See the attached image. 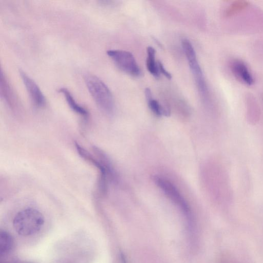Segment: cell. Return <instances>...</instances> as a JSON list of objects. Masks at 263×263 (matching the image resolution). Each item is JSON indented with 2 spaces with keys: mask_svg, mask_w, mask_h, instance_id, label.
<instances>
[{
  "mask_svg": "<svg viewBox=\"0 0 263 263\" xmlns=\"http://www.w3.org/2000/svg\"><path fill=\"white\" fill-rule=\"evenodd\" d=\"M158 66L160 73L163 74L168 79H171L172 74L166 70L163 64L160 61H158Z\"/></svg>",
  "mask_w": 263,
  "mask_h": 263,
  "instance_id": "4fadbf2b",
  "label": "cell"
},
{
  "mask_svg": "<svg viewBox=\"0 0 263 263\" xmlns=\"http://www.w3.org/2000/svg\"><path fill=\"white\" fill-rule=\"evenodd\" d=\"M44 223L42 213L33 208H27L18 212L13 220V225L17 233L26 237L37 233Z\"/></svg>",
  "mask_w": 263,
  "mask_h": 263,
  "instance_id": "6da1fadb",
  "label": "cell"
},
{
  "mask_svg": "<svg viewBox=\"0 0 263 263\" xmlns=\"http://www.w3.org/2000/svg\"><path fill=\"white\" fill-rule=\"evenodd\" d=\"M231 69L234 76L243 83L252 85L254 78L248 66L241 60L235 59L231 63Z\"/></svg>",
  "mask_w": 263,
  "mask_h": 263,
  "instance_id": "52a82bcc",
  "label": "cell"
},
{
  "mask_svg": "<svg viewBox=\"0 0 263 263\" xmlns=\"http://www.w3.org/2000/svg\"><path fill=\"white\" fill-rule=\"evenodd\" d=\"M146 67L149 72L154 77L158 78L160 73L158 66V62L155 59L156 50L152 46L147 48Z\"/></svg>",
  "mask_w": 263,
  "mask_h": 263,
  "instance_id": "30bf717a",
  "label": "cell"
},
{
  "mask_svg": "<svg viewBox=\"0 0 263 263\" xmlns=\"http://www.w3.org/2000/svg\"><path fill=\"white\" fill-rule=\"evenodd\" d=\"M156 183L166 196L177 205L188 218H191L190 209L178 189L168 180L160 177H155Z\"/></svg>",
  "mask_w": 263,
  "mask_h": 263,
  "instance_id": "5b68a950",
  "label": "cell"
},
{
  "mask_svg": "<svg viewBox=\"0 0 263 263\" xmlns=\"http://www.w3.org/2000/svg\"><path fill=\"white\" fill-rule=\"evenodd\" d=\"M20 74L33 104L37 107L44 106L46 99L37 84L24 71L20 70Z\"/></svg>",
  "mask_w": 263,
  "mask_h": 263,
  "instance_id": "8992f818",
  "label": "cell"
},
{
  "mask_svg": "<svg viewBox=\"0 0 263 263\" xmlns=\"http://www.w3.org/2000/svg\"><path fill=\"white\" fill-rule=\"evenodd\" d=\"M249 3L246 1H237L233 2L226 9L224 13L227 17H230L246 9Z\"/></svg>",
  "mask_w": 263,
  "mask_h": 263,
  "instance_id": "7c38bea8",
  "label": "cell"
},
{
  "mask_svg": "<svg viewBox=\"0 0 263 263\" xmlns=\"http://www.w3.org/2000/svg\"><path fill=\"white\" fill-rule=\"evenodd\" d=\"M145 96L148 106L154 114L158 116H170L169 109L163 106L157 100L153 98L152 91L149 88H145Z\"/></svg>",
  "mask_w": 263,
  "mask_h": 263,
  "instance_id": "ba28073f",
  "label": "cell"
},
{
  "mask_svg": "<svg viewBox=\"0 0 263 263\" xmlns=\"http://www.w3.org/2000/svg\"><path fill=\"white\" fill-rule=\"evenodd\" d=\"M107 54L123 72L137 77L141 75V69L131 52L122 50H109Z\"/></svg>",
  "mask_w": 263,
  "mask_h": 263,
  "instance_id": "277c9868",
  "label": "cell"
},
{
  "mask_svg": "<svg viewBox=\"0 0 263 263\" xmlns=\"http://www.w3.org/2000/svg\"><path fill=\"white\" fill-rule=\"evenodd\" d=\"M85 80L88 91L98 107L106 114H112L115 107L114 100L107 86L93 74L86 76Z\"/></svg>",
  "mask_w": 263,
  "mask_h": 263,
  "instance_id": "7a4b0ae2",
  "label": "cell"
},
{
  "mask_svg": "<svg viewBox=\"0 0 263 263\" xmlns=\"http://www.w3.org/2000/svg\"><path fill=\"white\" fill-rule=\"evenodd\" d=\"M14 244L12 236L7 231L1 230L0 232V254L4 256L9 253Z\"/></svg>",
  "mask_w": 263,
  "mask_h": 263,
  "instance_id": "8fae6325",
  "label": "cell"
},
{
  "mask_svg": "<svg viewBox=\"0 0 263 263\" xmlns=\"http://www.w3.org/2000/svg\"><path fill=\"white\" fill-rule=\"evenodd\" d=\"M182 47L198 89L203 97H206L208 93V87L194 48L187 39L182 41Z\"/></svg>",
  "mask_w": 263,
  "mask_h": 263,
  "instance_id": "3957f363",
  "label": "cell"
},
{
  "mask_svg": "<svg viewBox=\"0 0 263 263\" xmlns=\"http://www.w3.org/2000/svg\"><path fill=\"white\" fill-rule=\"evenodd\" d=\"M59 91L63 93L68 105L73 111L84 118L88 117V111L76 101L70 92L67 88H61L59 89Z\"/></svg>",
  "mask_w": 263,
  "mask_h": 263,
  "instance_id": "9c48e42d",
  "label": "cell"
}]
</instances>
